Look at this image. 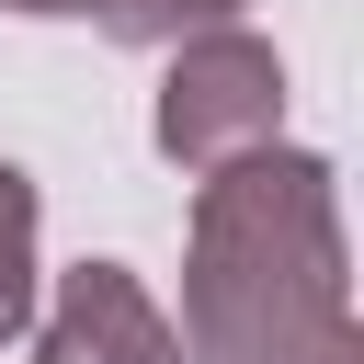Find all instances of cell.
I'll return each instance as SVG.
<instances>
[{
	"instance_id": "6da1fadb",
	"label": "cell",
	"mask_w": 364,
	"mask_h": 364,
	"mask_svg": "<svg viewBox=\"0 0 364 364\" xmlns=\"http://www.w3.org/2000/svg\"><path fill=\"white\" fill-rule=\"evenodd\" d=\"M182 364H364L330 159L250 148L205 171L182 250Z\"/></svg>"
},
{
	"instance_id": "7a4b0ae2",
	"label": "cell",
	"mask_w": 364,
	"mask_h": 364,
	"mask_svg": "<svg viewBox=\"0 0 364 364\" xmlns=\"http://www.w3.org/2000/svg\"><path fill=\"white\" fill-rule=\"evenodd\" d=\"M273 136H284V57L262 34H239V23L182 34V57L159 80V159L205 182V171L273 148Z\"/></svg>"
},
{
	"instance_id": "3957f363",
	"label": "cell",
	"mask_w": 364,
	"mask_h": 364,
	"mask_svg": "<svg viewBox=\"0 0 364 364\" xmlns=\"http://www.w3.org/2000/svg\"><path fill=\"white\" fill-rule=\"evenodd\" d=\"M34 364H182V341H171L159 296L125 262H80V273H57V307L34 330Z\"/></svg>"
},
{
	"instance_id": "277c9868",
	"label": "cell",
	"mask_w": 364,
	"mask_h": 364,
	"mask_svg": "<svg viewBox=\"0 0 364 364\" xmlns=\"http://www.w3.org/2000/svg\"><path fill=\"white\" fill-rule=\"evenodd\" d=\"M34 330V182L0 159V341Z\"/></svg>"
},
{
	"instance_id": "5b68a950",
	"label": "cell",
	"mask_w": 364,
	"mask_h": 364,
	"mask_svg": "<svg viewBox=\"0 0 364 364\" xmlns=\"http://www.w3.org/2000/svg\"><path fill=\"white\" fill-rule=\"evenodd\" d=\"M239 0H102V34L114 46H182V34H205V23H228Z\"/></svg>"
},
{
	"instance_id": "8992f818",
	"label": "cell",
	"mask_w": 364,
	"mask_h": 364,
	"mask_svg": "<svg viewBox=\"0 0 364 364\" xmlns=\"http://www.w3.org/2000/svg\"><path fill=\"white\" fill-rule=\"evenodd\" d=\"M0 11H80V23H102V0H0Z\"/></svg>"
}]
</instances>
